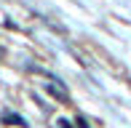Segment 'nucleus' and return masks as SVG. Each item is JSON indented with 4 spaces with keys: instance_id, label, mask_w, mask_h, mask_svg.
Returning a JSON list of instances; mask_svg holds the SVG:
<instances>
[{
    "instance_id": "obj_1",
    "label": "nucleus",
    "mask_w": 131,
    "mask_h": 128,
    "mask_svg": "<svg viewBox=\"0 0 131 128\" xmlns=\"http://www.w3.org/2000/svg\"><path fill=\"white\" fill-rule=\"evenodd\" d=\"M43 85H46V91H48L53 99L67 101V88H62V85H59V80H48V83H43Z\"/></svg>"
},
{
    "instance_id": "obj_2",
    "label": "nucleus",
    "mask_w": 131,
    "mask_h": 128,
    "mask_svg": "<svg viewBox=\"0 0 131 128\" xmlns=\"http://www.w3.org/2000/svg\"><path fill=\"white\" fill-rule=\"evenodd\" d=\"M78 125H80V128H88V123H86L83 118H78Z\"/></svg>"
}]
</instances>
